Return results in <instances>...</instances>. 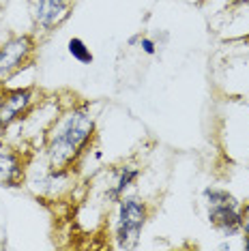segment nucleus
Segmentation results:
<instances>
[{
    "instance_id": "13",
    "label": "nucleus",
    "mask_w": 249,
    "mask_h": 251,
    "mask_svg": "<svg viewBox=\"0 0 249 251\" xmlns=\"http://www.w3.org/2000/svg\"><path fill=\"white\" fill-rule=\"evenodd\" d=\"M140 39H142V32H138V35H133V37H129V45H138L140 43Z\"/></svg>"
},
{
    "instance_id": "12",
    "label": "nucleus",
    "mask_w": 249,
    "mask_h": 251,
    "mask_svg": "<svg viewBox=\"0 0 249 251\" xmlns=\"http://www.w3.org/2000/svg\"><path fill=\"white\" fill-rule=\"evenodd\" d=\"M243 232L241 234H249V204H243Z\"/></svg>"
},
{
    "instance_id": "1",
    "label": "nucleus",
    "mask_w": 249,
    "mask_h": 251,
    "mask_svg": "<svg viewBox=\"0 0 249 251\" xmlns=\"http://www.w3.org/2000/svg\"><path fill=\"white\" fill-rule=\"evenodd\" d=\"M97 123L88 103L73 105L54 118L45 133V157L52 170H71L90 148Z\"/></svg>"
},
{
    "instance_id": "3",
    "label": "nucleus",
    "mask_w": 249,
    "mask_h": 251,
    "mask_svg": "<svg viewBox=\"0 0 249 251\" xmlns=\"http://www.w3.org/2000/svg\"><path fill=\"white\" fill-rule=\"evenodd\" d=\"M35 50V39L30 35H15L0 45V86H4L18 71L32 65Z\"/></svg>"
},
{
    "instance_id": "14",
    "label": "nucleus",
    "mask_w": 249,
    "mask_h": 251,
    "mask_svg": "<svg viewBox=\"0 0 249 251\" xmlns=\"http://www.w3.org/2000/svg\"><path fill=\"white\" fill-rule=\"evenodd\" d=\"M243 236V249L249 251V234H241Z\"/></svg>"
},
{
    "instance_id": "2",
    "label": "nucleus",
    "mask_w": 249,
    "mask_h": 251,
    "mask_svg": "<svg viewBox=\"0 0 249 251\" xmlns=\"http://www.w3.org/2000/svg\"><path fill=\"white\" fill-rule=\"evenodd\" d=\"M149 204L140 198L123 196L116 202V219H114V241L118 249H135L140 243L146 221H149Z\"/></svg>"
},
{
    "instance_id": "9",
    "label": "nucleus",
    "mask_w": 249,
    "mask_h": 251,
    "mask_svg": "<svg viewBox=\"0 0 249 251\" xmlns=\"http://www.w3.org/2000/svg\"><path fill=\"white\" fill-rule=\"evenodd\" d=\"M67 52H69V56H73V60L80 62V65H90V62L95 60V56L86 45V41L80 37H71L69 41H67Z\"/></svg>"
},
{
    "instance_id": "11",
    "label": "nucleus",
    "mask_w": 249,
    "mask_h": 251,
    "mask_svg": "<svg viewBox=\"0 0 249 251\" xmlns=\"http://www.w3.org/2000/svg\"><path fill=\"white\" fill-rule=\"evenodd\" d=\"M138 48L142 50L144 54H149V56H155V54H157V43H155V39H150V37H146V35H142V39H140V43H138Z\"/></svg>"
},
{
    "instance_id": "15",
    "label": "nucleus",
    "mask_w": 249,
    "mask_h": 251,
    "mask_svg": "<svg viewBox=\"0 0 249 251\" xmlns=\"http://www.w3.org/2000/svg\"><path fill=\"white\" fill-rule=\"evenodd\" d=\"M4 93H7L4 86H0V105H2V101H4Z\"/></svg>"
},
{
    "instance_id": "6",
    "label": "nucleus",
    "mask_w": 249,
    "mask_h": 251,
    "mask_svg": "<svg viewBox=\"0 0 249 251\" xmlns=\"http://www.w3.org/2000/svg\"><path fill=\"white\" fill-rule=\"evenodd\" d=\"M208 221L222 236L232 238L243 232V204H224L208 208Z\"/></svg>"
},
{
    "instance_id": "10",
    "label": "nucleus",
    "mask_w": 249,
    "mask_h": 251,
    "mask_svg": "<svg viewBox=\"0 0 249 251\" xmlns=\"http://www.w3.org/2000/svg\"><path fill=\"white\" fill-rule=\"evenodd\" d=\"M202 198H204L206 206H224V204H239V200H236L232 193H228L225 189H217V187H206L204 191H202Z\"/></svg>"
},
{
    "instance_id": "5",
    "label": "nucleus",
    "mask_w": 249,
    "mask_h": 251,
    "mask_svg": "<svg viewBox=\"0 0 249 251\" xmlns=\"http://www.w3.org/2000/svg\"><path fill=\"white\" fill-rule=\"evenodd\" d=\"M75 0H32V22L41 32H52L69 20Z\"/></svg>"
},
{
    "instance_id": "8",
    "label": "nucleus",
    "mask_w": 249,
    "mask_h": 251,
    "mask_svg": "<svg viewBox=\"0 0 249 251\" xmlns=\"http://www.w3.org/2000/svg\"><path fill=\"white\" fill-rule=\"evenodd\" d=\"M140 178V168L135 163H123L112 172V182L105 189V200L110 204H116L124 196V191Z\"/></svg>"
},
{
    "instance_id": "4",
    "label": "nucleus",
    "mask_w": 249,
    "mask_h": 251,
    "mask_svg": "<svg viewBox=\"0 0 249 251\" xmlns=\"http://www.w3.org/2000/svg\"><path fill=\"white\" fill-rule=\"evenodd\" d=\"M4 101L0 105V129H9L11 125L20 123L37 101V90L32 86L24 88H4Z\"/></svg>"
},
{
    "instance_id": "7",
    "label": "nucleus",
    "mask_w": 249,
    "mask_h": 251,
    "mask_svg": "<svg viewBox=\"0 0 249 251\" xmlns=\"http://www.w3.org/2000/svg\"><path fill=\"white\" fill-rule=\"evenodd\" d=\"M26 176V163L13 146L0 144V187H20Z\"/></svg>"
}]
</instances>
